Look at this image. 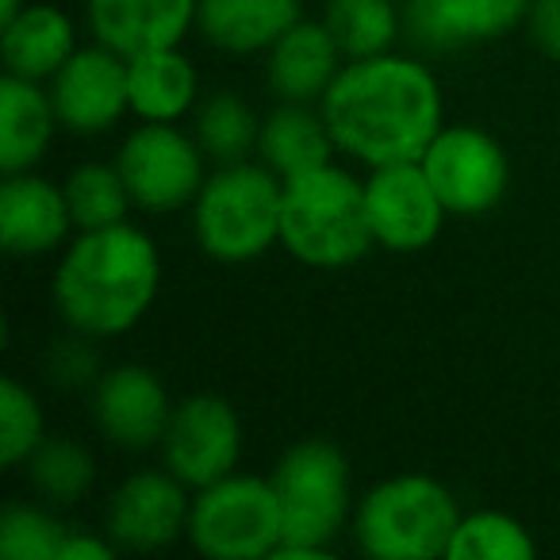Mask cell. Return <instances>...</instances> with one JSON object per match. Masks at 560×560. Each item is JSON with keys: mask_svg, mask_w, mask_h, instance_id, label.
<instances>
[{"mask_svg": "<svg viewBox=\"0 0 560 560\" xmlns=\"http://www.w3.org/2000/svg\"><path fill=\"white\" fill-rule=\"evenodd\" d=\"M338 154L365 170L392 162H419L445 127L442 85L427 62L411 55L353 58L319 101Z\"/></svg>", "mask_w": 560, "mask_h": 560, "instance_id": "cell-1", "label": "cell"}, {"mask_svg": "<svg viewBox=\"0 0 560 560\" xmlns=\"http://www.w3.org/2000/svg\"><path fill=\"white\" fill-rule=\"evenodd\" d=\"M162 292V249L142 226L116 223L78 231L66 242L50 280L58 319L85 338H119L135 330Z\"/></svg>", "mask_w": 560, "mask_h": 560, "instance_id": "cell-2", "label": "cell"}, {"mask_svg": "<svg viewBox=\"0 0 560 560\" xmlns=\"http://www.w3.org/2000/svg\"><path fill=\"white\" fill-rule=\"evenodd\" d=\"M280 246L307 269H350L376 246L365 208V177L338 162L284 180L280 196Z\"/></svg>", "mask_w": 560, "mask_h": 560, "instance_id": "cell-3", "label": "cell"}, {"mask_svg": "<svg viewBox=\"0 0 560 560\" xmlns=\"http://www.w3.org/2000/svg\"><path fill=\"white\" fill-rule=\"evenodd\" d=\"M284 514V541L272 560H323L353 518L350 460L327 438H304L269 472Z\"/></svg>", "mask_w": 560, "mask_h": 560, "instance_id": "cell-4", "label": "cell"}, {"mask_svg": "<svg viewBox=\"0 0 560 560\" xmlns=\"http://www.w3.org/2000/svg\"><path fill=\"white\" fill-rule=\"evenodd\" d=\"M284 180L257 162L215 165L192 200L196 246L219 265H249L280 246Z\"/></svg>", "mask_w": 560, "mask_h": 560, "instance_id": "cell-5", "label": "cell"}, {"mask_svg": "<svg viewBox=\"0 0 560 560\" xmlns=\"http://www.w3.org/2000/svg\"><path fill=\"white\" fill-rule=\"evenodd\" d=\"M460 503L427 472H399L373 483L353 506L358 549L376 560H434L450 552Z\"/></svg>", "mask_w": 560, "mask_h": 560, "instance_id": "cell-6", "label": "cell"}, {"mask_svg": "<svg viewBox=\"0 0 560 560\" xmlns=\"http://www.w3.org/2000/svg\"><path fill=\"white\" fill-rule=\"evenodd\" d=\"M188 545L208 560H265L284 541V514L269 476L231 472L192 491Z\"/></svg>", "mask_w": 560, "mask_h": 560, "instance_id": "cell-7", "label": "cell"}, {"mask_svg": "<svg viewBox=\"0 0 560 560\" xmlns=\"http://www.w3.org/2000/svg\"><path fill=\"white\" fill-rule=\"evenodd\" d=\"M208 154L200 150L196 135L180 131V124H142L124 135L116 150V165L127 180L135 208L147 215H170V211L192 208L196 192L203 188Z\"/></svg>", "mask_w": 560, "mask_h": 560, "instance_id": "cell-8", "label": "cell"}, {"mask_svg": "<svg viewBox=\"0 0 560 560\" xmlns=\"http://www.w3.org/2000/svg\"><path fill=\"white\" fill-rule=\"evenodd\" d=\"M158 450H162V465L185 488L200 491L238 472L242 419L231 399L215 396V392H196V396L173 404L170 427H165Z\"/></svg>", "mask_w": 560, "mask_h": 560, "instance_id": "cell-9", "label": "cell"}, {"mask_svg": "<svg viewBox=\"0 0 560 560\" xmlns=\"http://www.w3.org/2000/svg\"><path fill=\"white\" fill-rule=\"evenodd\" d=\"M419 162L450 215H483L499 208L511 185L506 150L491 139V131L472 124H445Z\"/></svg>", "mask_w": 560, "mask_h": 560, "instance_id": "cell-10", "label": "cell"}, {"mask_svg": "<svg viewBox=\"0 0 560 560\" xmlns=\"http://www.w3.org/2000/svg\"><path fill=\"white\" fill-rule=\"evenodd\" d=\"M365 208L373 242L392 254H419L434 246L450 219L422 162L373 165L365 173Z\"/></svg>", "mask_w": 560, "mask_h": 560, "instance_id": "cell-11", "label": "cell"}, {"mask_svg": "<svg viewBox=\"0 0 560 560\" xmlns=\"http://www.w3.org/2000/svg\"><path fill=\"white\" fill-rule=\"evenodd\" d=\"M192 488L170 468H139L131 472L104 506V534L127 552H158L188 534Z\"/></svg>", "mask_w": 560, "mask_h": 560, "instance_id": "cell-12", "label": "cell"}, {"mask_svg": "<svg viewBox=\"0 0 560 560\" xmlns=\"http://www.w3.org/2000/svg\"><path fill=\"white\" fill-rule=\"evenodd\" d=\"M58 124L70 135H108L131 116L127 58L104 43H89L70 55V62L47 81Z\"/></svg>", "mask_w": 560, "mask_h": 560, "instance_id": "cell-13", "label": "cell"}, {"mask_svg": "<svg viewBox=\"0 0 560 560\" xmlns=\"http://www.w3.org/2000/svg\"><path fill=\"white\" fill-rule=\"evenodd\" d=\"M89 415H93L101 438H108L116 450L147 453L162 445L173 399L154 369L112 365L96 376L93 396H89Z\"/></svg>", "mask_w": 560, "mask_h": 560, "instance_id": "cell-14", "label": "cell"}, {"mask_svg": "<svg viewBox=\"0 0 560 560\" xmlns=\"http://www.w3.org/2000/svg\"><path fill=\"white\" fill-rule=\"evenodd\" d=\"M78 231L66 188L43 173H4L0 185V242L12 257H47Z\"/></svg>", "mask_w": 560, "mask_h": 560, "instance_id": "cell-15", "label": "cell"}, {"mask_svg": "<svg viewBox=\"0 0 560 560\" xmlns=\"http://www.w3.org/2000/svg\"><path fill=\"white\" fill-rule=\"evenodd\" d=\"M196 4L200 0H85V24L96 43L135 58L180 47L196 32Z\"/></svg>", "mask_w": 560, "mask_h": 560, "instance_id": "cell-16", "label": "cell"}, {"mask_svg": "<svg viewBox=\"0 0 560 560\" xmlns=\"http://www.w3.org/2000/svg\"><path fill=\"white\" fill-rule=\"evenodd\" d=\"M529 0H407L404 27L427 50L491 43L526 24Z\"/></svg>", "mask_w": 560, "mask_h": 560, "instance_id": "cell-17", "label": "cell"}, {"mask_svg": "<svg viewBox=\"0 0 560 560\" xmlns=\"http://www.w3.org/2000/svg\"><path fill=\"white\" fill-rule=\"evenodd\" d=\"M346 66L335 35L323 20H296L265 50V85L277 101L319 104Z\"/></svg>", "mask_w": 560, "mask_h": 560, "instance_id": "cell-18", "label": "cell"}, {"mask_svg": "<svg viewBox=\"0 0 560 560\" xmlns=\"http://www.w3.org/2000/svg\"><path fill=\"white\" fill-rule=\"evenodd\" d=\"M296 20H304V0H200L196 35L219 55H265Z\"/></svg>", "mask_w": 560, "mask_h": 560, "instance_id": "cell-19", "label": "cell"}, {"mask_svg": "<svg viewBox=\"0 0 560 560\" xmlns=\"http://www.w3.org/2000/svg\"><path fill=\"white\" fill-rule=\"evenodd\" d=\"M131 116L142 124H180L200 104V73L180 47H158L127 58Z\"/></svg>", "mask_w": 560, "mask_h": 560, "instance_id": "cell-20", "label": "cell"}, {"mask_svg": "<svg viewBox=\"0 0 560 560\" xmlns=\"http://www.w3.org/2000/svg\"><path fill=\"white\" fill-rule=\"evenodd\" d=\"M58 112L43 81L4 73L0 85V170L27 173L47 158L58 131Z\"/></svg>", "mask_w": 560, "mask_h": 560, "instance_id": "cell-21", "label": "cell"}, {"mask_svg": "<svg viewBox=\"0 0 560 560\" xmlns=\"http://www.w3.org/2000/svg\"><path fill=\"white\" fill-rule=\"evenodd\" d=\"M78 50V27L58 4H27L16 20L0 24V58L4 70L47 85Z\"/></svg>", "mask_w": 560, "mask_h": 560, "instance_id": "cell-22", "label": "cell"}, {"mask_svg": "<svg viewBox=\"0 0 560 560\" xmlns=\"http://www.w3.org/2000/svg\"><path fill=\"white\" fill-rule=\"evenodd\" d=\"M338 147L335 135L327 127L319 104H296L280 101L269 116L261 119V135H257V158L277 173L280 180L300 177L307 170L335 162Z\"/></svg>", "mask_w": 560, "mask_h": 560, "instance_id": "cell-23", "label": "cell"}, {"mask_svg": "<svg viewBox=\"0 0 560 560\" xmlns=\"http://www.w3.org/2000/svg\"><path fill=\"white\" fill-rule=\"evenodd\" d=\"M323 24L335 35L346 62L353 58H376L396 50L404 16L396 0H323Z\"/></svg>", "mask_w": 560, "mask_h": 560, "instance_id": "cell-24", "label": "cell"}, {"mask_svg": "<svg viewBox=\"0 0 560 560\" xmlns=\"http://www.w3.org/2000/svg\"><path fill=\"white\" fill-rule=\"evenodd\" d=\"M27 480L35 495L50 506H73L93 491L96 483V457L85 442L62 434H47L43 445L24 460Z\"/></svg>", "mask_w": 560, "mask_h": 560, "instance_id": "cell-25", "label": "cell"}, {"mask_svg": "<svg viewBox=\"0 0 560 560\" xmlns=\"http://www.w3.org/2000/svg\"><path fill=\"white\" fill-rule=\"evenodd\" d=\"M192 135L203 154H208V162H246L249 154H257L261 119L254 116V108L238 93H211L196 104Z\"/></svg>", "mask_w": 560, "mask_h": 560, "instance_id": "cell-26", "label": "cell"}, {"mask_svg": "<svg viewBox=\"0 0 560 560\" xmlns=\"http://www.w3.org/2000/svg\"><path fill=\"white\" fill-rule=\"evenodd\" d=\"M66 203L78 231H101V226L127 223L135 200L116 162H81L62 180Z\"/></svg>", "mask_w": 560, "mask_h": 560, "instance_id": "cell-27", "label": "cell"}, {"mask_svg": "<svg viewBox=\"0 0 560 560\" xmlns=\"http://www.w3.org/2000/svg\"><path fill=\"white\" fill-rule=\"evenodd\" d=\"M537 541L526 522L506 511L460 514L445 560H534Z\"/></svg>", "mask_w": 560, "mask_h": 560, "instance_id": "cell-28", "label": "cell"}, {"mask_svg": "<svg viewBox=\"0 0 560 560\" xmlns=\"http://www.w3.org/2000/svg\"><path fill=\"white\" fill-rule=\"evenodd\" d=\"M70 534L50 503H9L0 511V560H58Z\"/></svg>", "mask_w": 560, "mask_h": 560, "instance_id": "cell-29", "label": "cell"}, {"mask_svg": "<svg viewBox=\"0 0 560 560\" xmlns=\"http://www.w3.org/2000/svg\"><path fill=\"white\" fill-rule=\"evenodd\" d=\"M47 438L43 404L24 381L4 376L0 381V465L20 468Z\"/></svg>", "mask_w": 560, "mask_h": 560, "instance_id": "cell-30", "label": "cell"}, {"mask_svg": "<svg viewBox=\"0 0 560 560\" xmlns=\"http://www.w3.org/2000/svg\"><path fill=\"white\" fill-rule=\"evenodd\" d=\"M93 342L96 338H85V335H73L70 342H55L50 361H47L50 381L62 384V388L96 384V376H101V361H96V353H93Z\"/></svg>", "mask_w": 560, "mask_h": 560, "instance_id": "cell-31", "label": "cell"}, {"mask_svg": "<svg viewBox=\"0 0 560 560\" xmlns=\"http://www.w3.org/2000/svg\"><path fill=\"white\" fill-rule=\"evenodd\" d=\"M526 35L545 58H560V0H529Z\"/></svg>", "mask_w": 560, "mask_h": 560, "instance_id": "cell-32", "label": "cell"}, {"mask_svg": "<svg viewBox=\"0 0 560 560\" xmlns=\"http://www.w3.org/2000/svg\"><path fill=\"white\" fill-rule=\"evenodd\" d=\"M119 545L108 534H89V529H70L62 541V557L58 560H112Z\"/></svg>", "mask_w": 560, "mask_h": 560, "instance_id": "cell-33", "label": "cell"}, {"mask_svg": "<svg viewBox=\"0 0 560 560\" xmlns=\"http://www.w3.org/2000/svg\"><path fill=\"white\" fill-rule=\"evenodd\" d=\"M32 0H0V24H9V20H16L20 12L27 9Z\"/></svg>", "mask_w": 560, "mask_h": 560, "instance_id": "cell-34", "label": "cell"}]
</instances>
